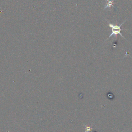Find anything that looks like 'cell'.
I'll return each mask as SVG.
<instances>
[{
  "instance_id": "obj_1",
  "label": "cell",
  "mask_w": 132,
  "mask_h": 132,
  "mask_svg": "<svg viewBox=\"0 0 132 132\" xmlns=\"http://www.w3.org/2000/svg\"><path fill=\"white\" fill-rule=\"evenodd\" d=\"M107 22H108V26L111 28V31H112V32H111V34L109 36V37H108L107 39H109V38H110L112 36H116L117 35H121L124 39L126 40V38H125L124 37V36H123V35L122 34V33H121V32L122 31V29H121V27L124 23V22H125V21L124 22H123L121 24H120V25H114L113 24H111V23H110L108 20H107Z\"/></svg>"
},
{
  "instance_id": "obj_2",
  "label": "cell",
  "mask_w": 132,
  "mask_h": 132,
  "mask_svg": "<svg viewBox=\"0 0 132 132\" xmlns=\"http://www.w3.org/2000/svg\"><path fill=\"white\" fill-rule=\"evenodd\" d=\"M106 4H107V6L106 7H105L104 10H106L107 7L108 8H111L114 4V2L112 0H106Z\"/></svg>"
}]
</instances>
